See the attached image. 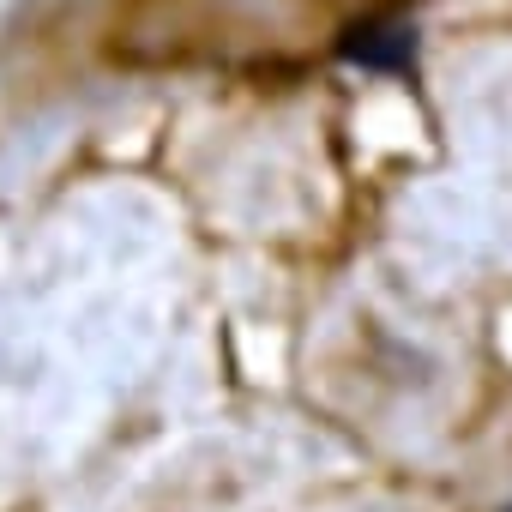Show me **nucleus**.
Returning <instances> with one entry per match:
<instances>
[{
    "instance_id": "1",
    "label": "nucleus",
    "mask_w": 512,
    "mask_h": 512,
    "mask_svg": "<svg viewBox=\"0 0 512 512\" xmlns=\"http://www.w3.org/2000/svg\"><path fill=\"white\" fill-rule=\"evenodd\" d=\"M338 61L356 73H380V79H410L422 61V37L410 19H362L338 37Z\"/></svg>"
},
{
    "instance_id": "2",
    "label": "nucleus",
    "mask_w": 512,
    "mask_h": 512,
    "mask_svg": "<svg viewBox=\"0 0 512 512\" xmlns=\"http://www.w3.org/2000/svg\"><path fill=\"white\" fill-rule=\"evenodd\" d=\"M500 512H512V506H500Z\"/></svg>"
}]
</instances>
